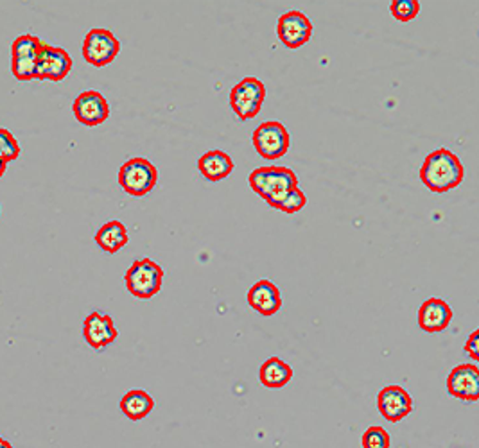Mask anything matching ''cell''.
<instances>
[{"label": "cell", "instance_id": "cell-7", "mask_svg": "<svg viewBox=\"0 0 479 448\" xmlns=\"http://www.w3.org/2000/svg\"><path fill=\"white\" fill-rule=\"evenodd\" d=\"M121 52V41L108 29H92L83 41V58L94 67L110 65Z\"/></svg>", "mask_w": 479, "mask_h": 448}, {"label": "cell", "instance_id": "cell-12", "mask_svg": "<svg viewBox=\"0 0 479 448\" xmlns=\"http://www.w3.org/2000/svg\"><path fill=\"white\" fill-rule=\"evenodd\" d=\"M447 391L464 402L479 400V368L474 364H460L447 377Z\"/></svg>", "mask_w": 479, "mask_h": 448}, {"label": "cell", "instance_id": "cell-26", "mask_svg": "<svg viewBox=\"0 0 479 448\" xmlns=\"http://www.w3.org/2000/svg\"><path fill=\"white\" fill-rule=\"evenodd\" d=\"M5 167H7V161H4V160L0 158V176L5 172Z\"/></svg>", "mask_w": 479, "mask_h": 448}, {"label": "cell", "instance_id": "cell-8", "mask_svg": "<svg viewBox=\"0 0 479 448\" xmlns=\"http://www.w3.org/2000/svg\"><path fill=\"white\" fill-rule=\"evenodd\" d=\"M291 139L284 124L270 121L253 132V148L264 160H279L290 150Z\"/></svg>", "mask_w": 479, "mask_h": 448}, {"label": "cell", "instance_id": "cell-15", "mask_svg": "<svg viewBox=\"0 0 479 448\" xmlns=\"http://www.w3.org/2000/svg\"><path fill=\"white\" fill-rule=\"evenodd\" d=\"M453 319L451 305L442 298L426 299L419 308V326L426 334L444 332Z\"/></svg>", "mask_w": 479, "mask_h": 448}, {"label": "cell", "instance_id": "cell-6", "mask_svg": "<svg viewBox=\"0 0 479 448\" xmlns=\"http://www.w3.org/2000/svg\"><path fill=\"white\" fill-rule=\"evenodd\" d=\"M266 97L264 85L255 78H246L237 83L230 92V108L241 121L259 115Z\"/></svg>", "mask_w": 479, "mask_h": 448}, {"label": "cell", "instance_id": "cell-17", "mask_svg": "<svg viewBox=\"0 0 479 448\" xmlns=\"http://www.w3.org/2000/svg\"><path fill=\"white\" fill-rule=\"evenodd\" d=\"M198 169L208 181H221L232 174L234 161L223 151H208L198 160Z\"/></svg>", "mask_w": 479, "mask_h": 448}, {"label": "cell", "instance_id": "cell-22", "mask_svg": "<svg viewBox=\"0 0 479 448\" xmlns=\"http://www.w3.org/2000/svg\"><path fill=\"white\" fill-rule=\"evenodd\" d=\"M361 443H363V448H390L391 440H390V434L386 433V429L373 425V427H368L364 431Z\"/></svg>", "mask_w": 479, "mask_h": 448}, {"label": "cell", "instance_id": "cell-3", "mask_svg": "<svg viewBox=\"0 0 479 448\" xmlns=\"http://www.w3.org/2000/svg\"><path fill=\"white\" fill-rule=\"evenodd\" d=\"M159 181L157 167L146 158H132L119 170V185L130 196L143 197L150 194Z\"/></svg>", "mask_w": 479, "mask_h": 448}, {"label": "cell", "instance_id": "cell-18", "mask_svg": "<svg viewBox=\"0 0 479 448\" xmlns=\"http://www.w3.org/2000/svg\"><path fill=\"white\" fill-rule=\"evenodd\" d=\"M130 241L128 230L121 221H110L105 226H101L96 233L97 246L106 253H117L121 251Z\"/></svg>", "mask_w": 479, "mask_h": 448}, {"label": "cell", "instance_id": "cell-16", "mask_svg": "<svg viewBox=\"0 0 479 448\" xmlns=\"http://www.w3.org/2000/svg\"><path fill=\"white\" fill-rule=\"evenodd\" d=\"M248 303L255 312L263 315H273L282 306V297L275 284L270 280H261L248 291Z\"/></svg>", "mask_w": 479, "mask_h": 448}, {"label": "cell", "instance_id": "cell-20", "mask_svg": "<svg viewBox=\"0 0 479 448\" xmlns=\"http://www.w3.org/2000/svg\"><path fill=\"white\" fill-rule=\"evenodd\" d=\"M155 407L153 398L143 391V389H134L130 393H126L121 400V411L124 413L126 418L139 422L144 420Z\"/></svg>", "mask_w": 479, "mask_h": 448}, {"label": "cell", "instance_id": "cell-25", "mask_svg": "<svg viewBox=\"0 0 479 448\" xmlns=\"http://www.w3.org/2000/svg\"><path fill=\"white\" fill-rule=\"evenodd\" d=\"M465 352H467L474 361H479V328L478 330H474V332L469 335V339H467V343H465Z\"/></svg>", "mask_w": 479, "mask_h": 448}, {"label": "cell", "instance_id": "cell-27", "mask_svg": "<svg viewBox=\"0 0 479 448\" xmlns=\"http://www.w3.org/2000/svg\"><path fill=\"white\" fill-rule=\"evenodd\" d=\"M0 448H13V447H11V445H9V443H7V442H5L4 438H0Z\"/></svg>", "mask_w": 479, "mask_h": 448}, {"label": "cell", "instance_id": "cell-9", "mask_svg": "<svg viewBox=\"0 0 479 448\" xmlns=\"http://www.w3.org/2000/svg\"><path fill=\"white\" fill-rule=\"evenodd\" d=\"M277 36L288 49H299L311 40L313 23L302 11H288L279 18Z\"/></svg>", "mask_w": 479, "mask_h": 448}, {"label": "cell", "instance_id": "cell-13", "mask_svg": "<svg viewBox=\"0 0 479 448\" xmlns=\"http://www.w3.org/2000/svg\"><path fill=\"white\" fill-rule=\"evenodd\" d=\"M70 70H72V59H70L69 52L60 49V47H51V45L43 43L40 61H38L36 79L63 81Z\"/></svg>", "mask_w": 479, "mask_h": 448}, {"label": "cell", "instance_id": "cell-24", "mask_svg": "<svg viewBox=\"0 0 479 448\" xmlns=\"http://www.w3.org/2000/svg\"><path fill=\"white\" fill-rule=\"evenodd\" d=\"M20 156V146L16 139L4 128H0V158L4 161H13Z\"/></svg>", "mask_w": 479, "mask_h": 448}, {"label": "cell", "instance_id": "cell-1", "mask_svg": "<svg viewBox=\"0 0 479 448\" xmlns=\"http://www.w3.org/2000/svg\"><path fill=\"white\" fill-rule=\"evenodd\" d=\"M465 176L460 158L446 148L428 154L420 167L422 183L435 194H444L456 188Z\"/></svg>", "mask_w": 479, "mask_h": 448}, {"label": "cell", "instance_id": "cell-21", "mask_svg": "<svg viewBox=\"0 0 479 448\" xmlns=\"http://www.w3.org/2000/svg\"><path fill=\"white\" fill-rule=\"evenodd\" d=\"M390 11L395 20L411 22L420 11V2L419 0H395L391 2Z\"/></svg>", "mask_w": 479, "mask_h": 448}, {"label": "cell", "instance_id": "cell-19", "mask_svg": "<svg viewBox=\"0 0 479 448\" xmlns=\"http://www.w3.org/2000/svg\"><path fill=\"white\" fill-rule=\"evenodd\" d=\"M293 379V370L288 362H284L279 357H272L268 359L259 371V380L264 388L270 389H279L284 388L286 384H290V380Z\"/></svg>", "mask_w": 479, "mask_h": 448}, {"label": "cell", "instance_id": "cell-5", "mask_svg": "<svg viewBox=\"0 0 479 448\" xmlns=\"http://www.w3.org/2000/svg\"><path fill=\"white\" fill-rule=\"evenodd\" d=\"M43 49V41L32 34H23L14 40L11 49L13 58V76L18 81H31L36 79L38 61Z\"/></svg>", "mask_w": 479, "mask_h": 448}, {"label": "cell", "instance_id": "cell-11", "mask_svg": "<svg viewBox=\"0 0 479 448\" xmlns=\"http://www.w3.org/2000/svg\"><path fill=\"white\" fill-rule=\"evenodd\" d=\"M72 112L78 123L88 128H96L108 119L110 106H108V101L99 92L88 90L76 97L72 105Z\"/></svg>", "mask_w": 479, "mask_h": 448}, {"label": "cell", "instance_id": "cell-10", "mask_svg": "<svg viewBox=\"0 0 479 448\" xmlns=\"http://www.w3.org/2000/svg\"><path fill=\"white\" fill-rule=\"evenodd\" d=\"M377 409L384 420L397 424L413 413V398L401 386H386L377 395Z\"/></svg>", "mask_w": 479, "mask_h": 448}, {"label": "cell", "instance_id": "cell-4", "mask_svg": "<svg viewBox=\"0 0 479 448\" xmlns=\"http://www.w3.org/2000/svg\"><path fill=\"white\" fill-rule=\"evenodd\" d=\"M163 282V271L152 259L135 261L126 271V288L135 298L150 299L159 295Z\"/></svg>", "mask_w": 479, "mask_h": 448}, {"label": "cell", "instance_id": "cell-23", "mask_svg": "<svg viewBox=\"0 0 479 448\" xmlns=\"http://www.w3.org/2000/svg\"><path fill=\"white\" fill-rule=\"evenodd\" d=\"M308 205V197L306 194L297 187L293 188L279 205H277V210L284 212V214H297L300 212L304 206Z\"/></svg>", "mask_w": 479, "mask_h": 448}, {"label": "cell", "instance_id": "cell-14", "mask_svg": "<svg viewBox=\"0 0 479 448\" xmlns=\"http://www.w3.org/2000/svg\"><path fill=\"white\" fill-rule=\"evenodd\" d=\"M83 335H85V341L94 350H103L108 344H112L119 334H117L114 319L108 314L92 312L87 315L83 323Z\"/></svg>", "mask_w": 479, "mask_h": 448}, {"label": "cell", "instance_id": "cell-2", "mask_svg": "<svg viewBox=\"0 0 479 448\" xmlns=\"http://www.w3.org/2000/svg\"><path fill=\"white\" fill-rule=\"evenodd\" d=\"M248 181L252 190L273 208L299 187L297 174L288 167H259L250 174Z\"/></svg>", "mask_w": 479, "mask_h": 448}]
</instances>
